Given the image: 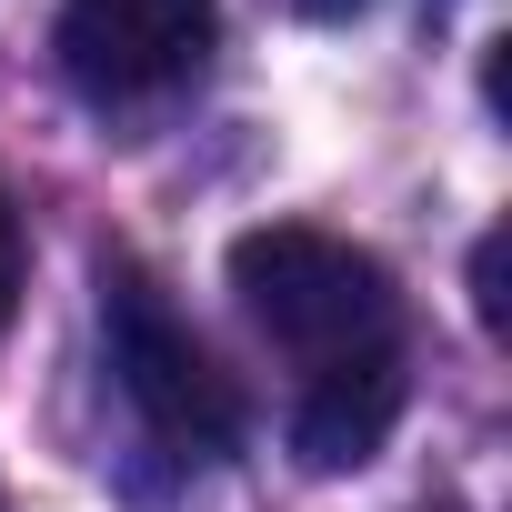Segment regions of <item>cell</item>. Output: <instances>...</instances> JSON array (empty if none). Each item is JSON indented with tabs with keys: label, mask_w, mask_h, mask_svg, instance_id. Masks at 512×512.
I'll use <instances>...</instances> for the list:
<instances>
[{
	"label": "cell",
	"mask_w": 512,
	"mask_h": 512,
	"mask_svg": "<svg viewBox=\"0 0 512 512\" xmlns=\"http://www.w3.org/2000/svg\"><path fill=\"white\" fill-rule=\"evenodd\" d=\"M402 402H412L402 342H392V352H352V362H322V372L302 382V402H292V452H302L312 472H362V462L392 442Z\"/></svg>",
	"instance_id": "obj_4"
},
{
	"label": "cell",
	"mask_w": 512,
	"mask_h": 512,
	"mask_svg": "<svg viewBox=\"0 0 512 512\" xmlns=\"http://www.w3.org/2000/svg\"><path fill=\"white\" fill-rule=\"evenodd\" d=\"M221 41V0H61V71L91 101H161L181 81H201Z\"/></svg>",
	"instance_id": "obj_3"
},
{
	"label": "cell",
	"mask_w": 512,
	"mask_h": 512,
	"mask_svg": "<svg viewBox=\"0 0 512 512\" xmlns=\"http://www.w3.org/2000/svg\"><path fill=\"white\" fill-rule=\"evenodd\" d=\"M472 312H482V332H502V231L472 241Z\"/></svg>",
	"instance_id": "obj_6"
},
{
	"label": "cell",
	"mask_w": 512,
	"mask_h": 512,
	"mask_svg": "<svg viewBox=\"0 0 512 512\" xmlns=\"http://www.w3.org/2000/svg\"><path fill=\"white\" fill-rule=\"evenodd\" d=\"M21 272H31V251H21V211H11V191H0V332H11V312H21Z\"/></svg>",
	"instance_id": "obj_5"
},
{
	"label": "cell",
	"mask_w": 512,
	"mask_h": 512,
	"mask_svg": "<svg viewBox=\"0 0 512 512\" xmlns=\"http://www.w3.org/2000/svg\"><path fill=\"white\" fill-rule=\"evenodd\" d=\"M101 332H111V372L151 442H171L181 462H211L241 442V382L211 362V342L161 302L141 262H101Z\"/></svg>",
	"instance_id": "obj_2"
},
{
	"label": "cell",
	"mask_w": 512,
	"mask_h": 512,
	"mask_svg": "<svg viewBox=\"0 0 512 512\" xmlns=\"http://www.w3.org/2000/svg\"><path fill=\"white\" fill-rule=\"evenodd\" d=\"M302 11H312V21H332V11H352V0H302Z\"/></svg>",
	"instance_id": "obj_7"
},
{
	"label": "cell",
	"mask_w": 512,
	"mask_h": 512,
	"mask_svg": "<svg viewBox=\"0 0 512 512\" xmlns=\"http://www.w3.org/2000/svg\"><path fill=\"white\" fill-rule=\"evenodd\" d=\"M231 292L292 362H352L402 342V282L372 262L362 241L312 231V221H262L231 241Z\"/></svg>",
	"instance_id": "obj_1"
}]
</instances>
